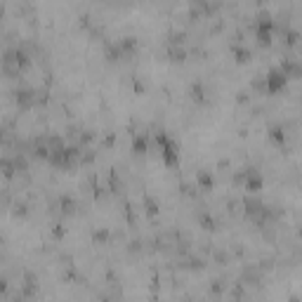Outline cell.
Instances as JSON below:
<instances>
[{"label": "cell", "mask_w": 302, "mask_h": 302, "mask_svg": "<svg viewBox=\"0 0 302 302\" xmlns=\"http://www.w3.org/2000/svg\"><path fill=\"white\" fill-rule=\"evenodd\" d=\"M243 175H246V182H243V189L248 194H260L264 189V172L257 168V165H243Z\"/></svg>", "instance_id": "cell-1"}, {"label": "cell", "mask_w": 302, "mask_h": 302, "mask_svg": "<svg viewBox=\"0 0 302 302\" xmlns=\"http://www.w3.org/2000/svg\"><path fill=\"white\" fill-rule=\"evenodd\" d=\"M264 85H267V94H276L281 90H286L288 78L283 76V71L276 66V69H269L264 73Z\"/></svg>", "instance_id": "cell-2"}, {"label": "cell", "mask_w": 302, "mask_h": 302, "mask_svg": "<svg viewBox=\"0 0 302 302\" xmlns=\"http://www.w3.org/2000/svg\"><path fill=\"white\" fill-rule=\"evenodd\" d=\"M161 158H163V163H165L170 170H175V168H177V163H179V147H177V142L172 140V137L161 147Z\"/></svg>", "instance_id": "cell-3"}, {"label": "cell", "mask_w": 302, "mask_h": 302, "mask_svg": "<svg viewBox=\"0 0 302 302\" xmlns=\"http://www.w3.org/2000/svg\"><path fill=\"white\" fill-rule=\"evenodd\" d=\"M15 104L19 107V111H29L33 109V87H29L26 83H19V87L15 90Z\"/></svg>", "instance_id": "cell-4"}, {"label": "cell", "mask_w": 302, "mask_h": 302, "mask_svg": "<svg viewBox=\"0 0 302 302\" xmlns=\"http://www.w3.org/2000/svg\"><path fill=\"white\" fill-rule=\"evenodd\" d=\"M196 186L201 189L203 194H210V191H213V186H215V172L208 170V168L196 170Z\"/></svg>", "instance_id": "cell-5"}, {"label": "cell", "mask_w": 302, "mask_h": 302, "mask_svg": "<svg viewBox=\"0 0 302 302\" xmlns=\"http://www.w3.org/2000/svg\"><path fill=\"white\" fill-rule=\"evenodd\" d=\"M279 69L283 71V76L293 78V80H297V78L302 76V64L297 62V57H283V62L279 64Z\"/></svg>", "instance_id": "cell-6"}, {"label": "cell", "mask_w": 302, "mask_h": 302, "mask_svg": "<svg viewBox=\"0 0 302 302\" xmlns=\"http://www.w3.org/2000/svg\"><path fill=\"white\" fill-rule=\"evenodd\" d=\"M130 149H132V156H144L147 154L149 151V135L147 132H137V135H132Z\"/></svg>", "instance_id": "cell-7"}, {"label": "cell", "mask_w": 302, "mask_h": 302, "mask_svg": "<svg viewBox=\"0 0 302 302\" xmlns=\"http://www.w3.org/2000/svg\"><path fill=\"white\" fill-rule=\"evenodd\" d=\"M267 135H269V140L274 142V144H276V147H286V142H288V130L286 128H283V125H271L269 128V132H267Z\"/></svg>", "instance_id": "cell-8"}, {"label": "cell", "mask_w": 302, "mask_h": 302, "mask_svg": "<svg viewBox=\"0 0 302 302\" xmlns=\"http://www.w3.org/2000/svg\"><path fill=\"white\" fill-rule=\"evenodd\" d=\"M189 99L196 102V104H203L206 102V83L203 80H194L189 85Z\"/></svg>", "instance_id": "cell-9"}, {"label": "cell", "mask_w": 302, "mask_h": 302, "mask_svg": "<svg viewBox=\"0 0 302 302\" xmlns=\"http://www.w3.org/2000/svg\"><path fill=\"white\" fill-rule=\"evenodd\" d=\"M168 59L172 64H184L189 59V52H186L184 45H177V47H168Z\"/></svg>", "instance_id": "cell-10"}, {"label": "cell", "mask_w": 302, "mask_h": 302, "mask_svg": "<svg viewBox=\"0 0 302 302\" xmlns=\"http://www.w3.org/2000/svg\"><path fill=\"white\" fill-rule=\"evenodd\" d=\"M109 239H111V229H109V227H99V229L92 232L94 246H109Z\"/></svg>", "instance_id": "cell-11"}, {"label": "cell", "mask_w": 302, "mask_h": 302, "mask_svg": "<svg viewBox=\"0 0 302 302\" xmlns=\"http://www.w3.org/2000/svg\"><path fill=\"white\" fill-rule=\"evenodd\" d=\"M17 172V168H15V161L10 158V156H0V175L5 179H10L12 175Z\"/></svg>", "instance_id": "cell-12"}, {"label": "cell", "mask_w": 302, "mask_h": 302, "mask_svg": "<svg viewBox=\"0 0 302 302\" xmlns=\"http://www.w3.org/2000/svg\"><path fill=\"white\" fill-rule=\"evenodd\" d=\"M271 22H274V15H271L269 10H257L255 26H260V29H271Z\"/></svg>", "instance_id": "cell-13"}, {"label": "cell", "mask_w": 302, "mask_h": 302, "mask_svg": "<svg viewBox=\"0 0 302 302\" xmlns=\"http://www.w3.org/2000/svg\"><path fill=\"white\" fill-rule=\"evenodd\" d=\"M232 52H234V59H236V64H248L250 62V57H253V52H250L246 45H236L232 47Z\"/></svg>", "instance_id": "cell-14"}, {"label": "cell", "mask_w": 302, "mask_h": 302, "mask_svg": "<svg viewBox=\"0 0 302 302\" xmlns=\"http://www.w3.org/2000/svg\"><path fill=\"white\" fill-rule=\"evenodd\" d=\"M255 40L260 47H271V29H260V26H255Z\"/></svg>", "instance_id": "cell-15"}, {"label": "cell", "mask_w": 302, "mask_h": 302, "mask_svg": "<svg viewBox=\"0 0 302 302\" xmlns=\"http://www.w3.org/2000/svg\"><path fill=\"white\" fill-rule=\"evenodd\" d=\"M248 90H250V92H255V94H264V92H267V85H264V76H253V78H250Z\"/></svg>", "instance_id": "cell-16"}, {"label": "cell", "mask_w": 302, "mask_h": 302, "mask_svg": "<svg viewBox=\"0 0 302 302\" xmlns=\"http://www.w3.org/2000/svg\"><path fill=\"white\" fill-rule=\"evenodd\" d=\"M10 213H12L15 217H26V215H29V203L12 201V206H10Z\"/></svg>", "instance_id": "cell-17"}, {"label": "cell", "mask_w": 302, "mask_h": 302, "mask_svg": "<svg viewBox=\"0 0 302 302\" xmlns=\"http://www.w3.org/2000/svg\"><path fill=\"white\" fill-rule=\"evenodd\" d=\"M179 191L184 196H189V198H196V196H198V186H196V182H182V184H179Z\"/></svg>", "instance_id": "cell-18"}, {"label": "cell", "mask_w": 302, "mask_h": 302, "mask_svg": "<svg viewBox=\"0 0 302 302\" xmlns=\"http://www.w3.org/2000/svg\"><path fill=\"white\" fill-rule=\"evenodd\" d=\"M144 213H147L149 217L158 215V201H156V198H144Z\"/></svg>", "instance_id": "cell-19"}, {"label": "cell", "mask_w": 302, "mask_h": 302, "mask_svg": "<svg viewBox=\"0 0 302 302\" xmlns=\"http://www.w3.org/2000/svg\"><path fill=\"white\" fill-rule=\"evenodd\" d=\"M236 104L239 107H250V90H239L236 92Z\"/></svg>", "instance_id": "cell-20"}, {"label": "cell", "mask_w": 302, "mask_h": 302, "mask_svg": "<svg viewBox=\"0 0 302 302\" xmlns=\"http://www.w3.org/2000/svg\"><path fill=\"white\" fill-rule=\"evenodd\" d=\"M125 246H128V253H135V255H137V253H142V241H140V239L128 241Z\"/></svg>", "instance_id": "cell-21"}, {"label": "cell", "mask_w": 302, "mask_h": 302, "mask_svg": "<svg viewBox=\"0 0 302 302\" xmlns=\"http://www.w3.org/2000/svg\"><path fill=\"white\" fill-rule=\"evenodd\" d=\"M8 286H10L8 276H0V295H5V293H8Z\"/></svg>", "instance_id": "cell-22"}, {"label": "cell", "mask_w": 302, "mask_h": 302, "mask_svg": "<svg viewBox=\"0 0 302 302\" xmlns=\"http://www.w3.org/2000/svg\"><path fill=\"white\" fill-rule=\"evenodd\" d=\"M3 15H5V5L0 3V19H3Z\"/></svg>", "instance_id": "cell-23"}, {"label": "cell", "mask_w": 302, "mask_h": 302, "mask_svg": "<svg viewBox=\"0 0 302 302\" xmlns=\"http://www.w3.org/2000/svg\"><path fill=\"white\" fill-rule=\"evenodd\" d=\"M229 3H236V0H229Z\"/></svg>", "instance_id": "cell-24"}]
</instances>
